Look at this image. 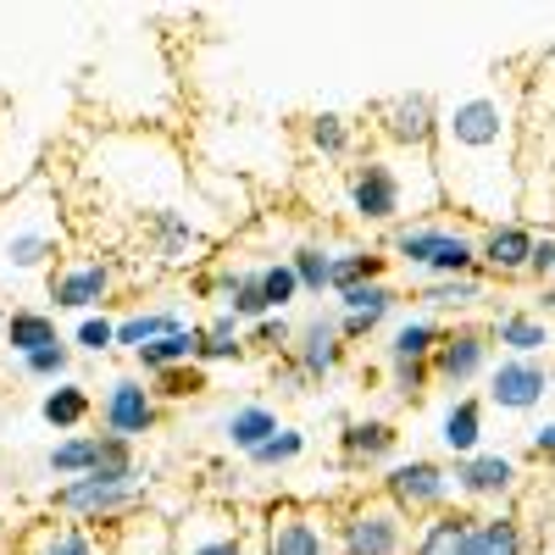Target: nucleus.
<instances>
[{
	"instance_id": "nucleus-19",
	"label": "nucleus",
	"mask_w": 555,
	"mask_h": 555,
	"mask_svg": "<svg viewBox=\"0 0 555 555\" xmlns=\"http://www.w3.org/2000/svg\"><path fill=\"white\" fill-rule=\"evenodd\" d=\"M345 356H350V345L339 339V322L328 317V311H317V317H306L300 328H295V345H289V361L300 366V378L317 389V384H328L339 366H345Z\"/></svg>"
},
{
	"instance_id": "nucleus-42",
	"label": "nucleus",
	"mask_w": 555,
	"mask_h": 555,
	"mask_svg": "<svg viewBox=\"0 0 555 555\" xmlns=\"http://www.w3.org/2000/svg\"><path fill=\"white\" fill-rule=\"evenodd\" d=\"M256 278H261V300H267V311H289V306H300V284H295V272H289L284 256H278V261H261Z\"/></svg>"
},
{
	"instance_id": "nucleus-21",
	"label": "nucleus",
	"mask_w": 555,
	"mask_h": 555,
	"mask_svg": "<svg viewBox=\"0 0 555 555\" xmlns=\"http://www.w3.org/2000/svg\"><path fill=\"white\" fill-rule=\"evenodd\" d=\"M483 434H489V405H483V395H455V400L444 405V416H439V444H444V455H450V461L478 455V450H483Z\"/></svg>"
},
{
	"instance_id": "nucleus-45",
	"label": "nucleus",
	"mask_w": 555,
	"mask_h": 555,
	"mask_svg": "<svg viewBox=\"0 0 555 555\" xmlns=\"http://www.w3.org/2000/svg\"><path fill=\"white\" fill-rule=\"evenodd\" d=\"M528 278L533 284H555V228L533 240V256H528Z\"/></svg>"
},
{
	"instance_id": "nucleus-2",
	"label": "nucleus",
	"mask_w": 555,
	"mask_h": 555,
	"mask_svg": "<svg viewBox=\"0 0 555 555\" xmlns=\"http://www.w3.org/2000/svg\"><path fill=\"white\" fill-rule=\"evenodd\" d=\"M384 256L405 267L411 284H434V278H467L478 272V228L461 222L455 211L411 217L384 234Z\"/></svg>"
},
{
	"instance_id": "nucleus-15",
	"label": "nucleus",
	"mask_w": 555,
	"mask_h": 555,
	"mask_svg": "<svg viewBox=\"0 0 555 555\" xmlns=\"http://www.w3.org/2000/svg\"><path fill=\"white\" fill-rule=\"evenodd\" d=\"M428 366H434L439 389H473V384H483L489 366H494L489 328H478V322H455V328H444V339H439Z\"/></svg>"
},
{
	"instance_id": "nucleus-34",
	"label": "nucleus",
	"mask_w": 555,
	"mask_h": 555,
	"mask_svg": "<svg viewBox=\"0 0 555 555\" xmlns=\"http://www.w3.org/2000/svg\"><path fill=\"white\" fill-rule=\"evenodd\" d=\"M289 272H295V284H300V300H322V295H334V245H322V240H300L289 245Z\"/></svg>"
},
{
	"instance_id": "nucleus-26",
	"label": "nucleus",
	"mask_w": 555,
	"mask_h": 555,
	"mask_svg": "<svg viewBox=\"0 0 555 555\" xmlns=\"http://www.w3.org/2000/svg\"><path fill=\"white\" fill-rule=\"evenodd\" d=\"M0 345H7L17 361L44 350V345H62V328H56V311L51 306H12L7 311V328H0Z\"/></svg>"
},
{
	"instance_id": "nucleus-17",
	"label": "nucleus",
	"mask_w": 555,
	"mask_h": 555,
	"mask_svg": "<svg viewBox=\"0 0 555 555\" xmlns=\"http://www.w3.org/2000/svg\"><path fill=\"white\" fill-rule=\"evenodd\" d=\"M539 228L522 217H505V222H483L478 228V272L489 284H517L528 278V256H533Z\"/></svg>"
},
{
	"instance_id": "nucleus-52",
	"label": "nucleus",
	"mask_w": 555,
	"mask_h": 555,
	"mask_svg": "<svg viewBox=\"0 0 555 555\" xmlns=\"http://www.w3.org/2000/svg\"><path fill=\"white\" fill-rule=\"evenodd\" d=\"M0 328H7V311H0Z\"/></svg>"
},
{
	"instance_id": "nucleus-28",
	"label": "nucleus",
	"mask_w": 555,
	"mask_h": 555,
	"mask_svg": "<svg viewBox=\"0 0 555 555\" xmlns=\"http://www.w3.org/2000/svg\"><path fill=\"white\" fill-rule=\"evenodd\" d=\"M62 256V228H12L7 240H0V261L7 272H44Z\"/></svg>"
},
{
	"instance_id": "nucleus-41",
	"label": "nucleus",
	"mask_w": 555,
	"mask_h": 555,
	"mask_svg": "<svg viewBox=\"0 0 555 555\" xmlns=\"http://www.w3.org/2000/svg\"><path fill=\"white\" fill-rule=\"evenodd\" d=\"M151 389H156L162 405H183V400H201L211 389V373H206L201 361H190V366H172V373L151 378Z\"/></svg>"
},
{
	"instance_id": "nucleus-40",
	"label": "nucleus",
	"mask_w": 555,
	"mask_h": 555,
	"mask_svg": "<svg viewBox=\"0 0 555 555\" xmlns=\"http://www.w3.org/2000/svg\"><path fill=\"white\" fill-rule=\"evenodd\" d=\"M73 339H62V345H44V350H34V356H23L17 361V373L28 378V384H44V389H56V384H67L73 378Z\"/></svg>"
},
{
	"instance_id": "nucleus-47",
	"label": "nucleus",
	"mask_w": 555,
	"mask_h": 555,
	"mask_svg": "<svg viewBox=\"0 0 555 555\" xmlns=\"http://www.w3.org/2000/svg\"><path fill=\"white\" fill-rule=\"evenodd\" d=\"M206 478H211V483H206V494H234V500H240V489H245V483H240V473L228 467V461H211Z\"/></svg>"
},
{
	"instance_id": "nucleus-22",
	"label": "nucleus",
	"mask_w": 555,
	"mask_h": 555,
	"mask_svg": "<svg viewBox=\"0 0 555 555\" xmlns=\"http://www.w3.org/2000/svg\"><path fill=\"white\" fill-rule=\"evenodd\" d=\"M17 555H112V539L95 528H78V522H34Z\"/></svg>"
},
{
	"instance_id": "nucleus-23",
	"label": "nucleus",
	"mask_w": 555,
	"mask_h": 555,
	"mask_svg": "<svg viewBox=\"0 0 555 555\" xmlns=\"http://www.w3.org/2000/svg\"><path fill=\"white\" fill-rule=\"evenodd\" d=\"M278 428H284V416H278L267 400H240L234 411H222V444L234 450V455L261 450Z\"/></svg>"
},
{
	"instance_id": "nucleus-38",
	"label": "nucleus",
	"mask_w": 555,
	"mask_h": 555,
	"mask_svg": "<svg viewBox=\"0 0 555 555\" xmlns=\"http://www.w3.org/2000/svg\"><path fill=\"white\" fill-rule=\"evenodd\" d=\"M245 461H250L256 473H289V467H300V461H306V428L284 423L261 450H250Z\"/></svg>"
},
{
	"instance_id": "nucleus-25",
	"label": "nucleus",
	"mask_w": 555,
	"mask_h": 555,
	"mask_svg": "<svg viewBox=\"0 0 555 555\" xmlns=\"http://www.w3.org/2000/svg\"><path fill=\"white\" fill-rule=\"evenodd\" d=\"M178 328H190V311L183 306H133L117 317V350H145L151 339H167Z\"/></svg>"
},
{
	"instance_id": "nucleus-53",
	"label": "nucleus",
	"mask_w": 555,
	"mask_h": 555,
	"mask_svg": "<svg viewBox=\"0 0 555 555\" xmlns=\"http://www.w3.org/2000/svg\"><path fill=\"white\" fill-rule=\"evenodd\" d=\"M544 555H555V550H544Z\"/></svg>"
},
{
	"instance_id": "nucleus-29",
	"label": "nucleus",
	"mask_w": 555,
	"mask_h": 555,
	"mask_svg": "<svg viewBox=\"0 0 555 555\" xmlns=\"http://www.w3.org/2000/svg\"><path fill=\"white\" fill-rule=\"evenodd\" d=\"M444 339V322L428 317V311H411V317H395V328L384 339V361H434Z\"/></svg>"
},
{
	"instance_id": "nucleus-35",
	"label": "nucleus",
	"mask_w": 555,
	"mask_h": 555,
	"mask_svg": "<svg viewBox=\"0 0 555 555\" xmlns=\"http://www.w3.org/2000/svg\"><path fill=\"white\" fill-rule=\"evenodd\" d=\"M467 533H473V512H439L428 522H416L411 533V555H461L467 550Z\"/></svg>"
},
{
	"instance_id": "nucleus-49",
	"label": "nucleus",
	"mask_w": 555,
	"mask_h": 555,
	"mask_svg": "<svg viewBox=\"0 0 555 555\" xmlns=\"http://www.w3.org/2000/svg\"><path fill=\"white\" fill-rule=\"evenodd\" d=\"M528 444H533V455H539V461H555V416H544V423L528 434Z\"/></svg>"
},
{
	"instance_id": "nucleus-24",
	"label": "nucleus",
	"mask_w": 555,
	"mask_h": 555,
	"mask_svg": "<svg viewBox=\"0 0 555 555\" xmlns=\"http://www.w3.org/2000/svg\"><path fill=\"white\" fill-rule=\"evenodd\" d=\"M489 278L483 272H467V278H434V284H411V300L423 306L428 317H444V311H473L489 300Z\"/></svg>"
},
{
	"instance_id": "nucleus-43",
	"label": "nucleus",
	"mask_w": 555,
	"mask_h": 555,
	"mask_svg": "<svg viewBox=\"0 0 555 555\" xmlns=\"http://www.w3.org/2000/svg\"><path fill=\"white\" fill-rule=\"evenodd\" d=\"M73 350H83V356H112V350H117V317H106V311L78 317V328H73Z\"/></svg>"
},
{
	"instance_id": "nucleus-9",
	"label": "nucleus",
	"mask_w": 555,
	"mask_h": 555,
	"mask_svg": "<svg viewBox=\"0 0 555 555\" xmlns=\"http://www.w3.org/2000/svg\"><path fill=\"white\" fill-rule=\"evenodd\" d=\"M117 278L122 272H117L112 256H73V261L51 267V278H44V300H51V311L95 317L117 295Z\"/></svg>"
},
{
	"instance_id": "nucleus-36",
	"label": "nucleus",
	"mask_w": 555,
	"mask_h": 555,
	"mask_svg": "<svg viewBox=\"0 0 555 555\" xmlns=\"http://www.w3.org/2000/svg\"><path fill=\"white\" fill-rule=\"evenodd\" d=\"M250 361V345H245V328L234 317H206L201 322V366L211 373V366H245Z\"/></svg>"
},
{
	"instance_id": "nucleus-44",
	"label": "nucleus",
	"mask_w": 555,
	"mask_h": 555,
	"mask_svg": "<svg viewBox=\"0 0 555 555\" xmlns=\"http://www.w3.org/2000/svg\"><path fill=\"white\" fill-rule=\"evenodd\" d=\"M384 378L400 400H423L434 389V366L428 361H384Z\"/></svg>"
},
{
	"instance_id": "nucleus-48",
	"label": "nucleus",
	"mask_w": 555,
	"mask_h": 555,
	"mask_svg": "<svg viewBox=\"0 0 555 555\" xmlns=\"http://www.w3.org/2000/svg\"><path fill=\"white\" fill-rule=\"evenodd\" d=\"M190 295L217 306V300H222V267H206V272H195V278H190Z\"/></svg>"
},
{
	"instance_id": "nucleus-13",
	"label": "nucleus",
	"mask_w": 555,
	"mask_h": 555,
	"mask_svg": "<svg viewBox=\"0 0 555 555\" xmlns=\"http://www.w3.org/2000/svg\"><path fill=\"white\" fill-rule=\"evenodd\" d=\"M95 416H101V434L139 444V439H151V434L162 428V400H156L151 378L122 373V378H112L106 395L95 400Z\"/></svg>"
},
{
	"instance_id": "nucleus-6",
	"label": "nucleus",
	"mask_w": 555,
	"mask_h": 555,
	"mask_svg": "<svg viewBox=\"0 0 555 555\" xmlns=\"http://www.w3.org/2000/svg\"><path fill=\"white\" fill-rule=\"evenodd\" d=\"M256 555H339L334 517L306 500H272L256 522Z\"/></svg>"
},
{
	"instance_id": "nucleus-20",
	"label": "nucleus",
	"mask_w": 555,
	"mask_h": 555,
	"mask_svg": "<svg viewBox=\"0 0 555 555\" xmlns=\"http://www.w3.org/2000/svg\"><path fill=\"white\" fill-rule=\"evenodd\" d=\"M489 339L500 356H550L555 350V328L533 311V306H505L489 317Z\"/></svg>"
},
{
	"instance_id": "nucleus-32",
	"label": "nucleus",
	"mask_w": 555,
	"mask_h": 555,
	"mask_svg": "<svg viewBox=\"0 0 555 555\" xmlns=\"http://www.w3.org/2000/svg\"><path fill=\"white\" fill-rule=\"evenodd\" d=\"M300 133H306V151L317 162H356L361 156L356 151V122L345 112H311L300 122Z\"/></svg>"
},
{
	"instance_id": "nucleus-51",
	"label": "nucleus",
	"mask_w": 555,
	"mask_h": 555,
	"mask_svg": "<svg viewBox=\"0 0 555 555\" xmlns=\"http://www.w3.org/2000/svg\"><path fill=\"white\" fill-rule=\"evenodd\" d=\"M7 533H12V522H7V517H0V539H7Z\"/></svg>"
},
{
	"instance_id": "nucleus-7",
	"label": "nucleus",
	"mask_w": 555,
	"mask_h": 555,
	"mask_svg": "<svg viewBox=\"0 0 555 555\" xmlns=\"http://www.w3.org/2000/svg\"><path fill=\"white\" fill-rule=\"evenodd\" d=\"M378 494L395 505L405 522H428V517L450 512L455 483H450L444 461H434V455H400L395 467L378 478Z\"/></svg>"
},
{
	"instance_id": "nucleus-33",
	"label": "nucleus",
	"mask_w": 555,
	"mask_h": 555,
	"mask_svg": "<svg viewBox=\"0 0 555 555\" xmlns=\"http://www.w3.org/2000/svg\"><path fill=\"white\" fill-rule=\"evenodd\" d=\"M190 361H201V322H190V328H178L167 339H151L145 350H133V373L139 378H162V373L190 366Z\"/></svg>"
},
{
	"instance_id": "nucleus-30",
	"label": "nucleus",
	"mask_w": 555,
	"mask_h": 555,
	"mask_svg": "<svg viewBox=\"0 0 555 555\" xmlns=\"http://www.w3.org/2000/svg\"><path fill=\"white\" fill-rule=\"evenodd\" d=\"M39 423L56 428V434H83L89 423H95V395H89L78 378H67V384H56V389H44Z\"/></svg>"
},
{
	"instance_id": "nucleus-5",
	"label": "nucleus",
	"mask_w": 555,
	"mask_h": 555,
	"mask_svg": "<svg viewBox=\"0 0 555 555\" xmlns=\"http://www.w3.org/2000/svg\"><path fill=\"white\" fill-rule=\"evenodd\" d=\"M334 550L339 555H411V522L384 494H356L334 512Z\"/></svg>"
},
{
	"instance_id": "nucleus-12",
	"label": "nucleus",
	"mask_w": 555,
	"mask_h": 555,
	"mask_svg": "<svg viewBox=\"0 0 555 555\" xmlns=\"http://www.w3.org/2000/svg\"><path fill=\"white\" fill-rule=\"evenodd\" d=\"M145 240H151L156 267H167V272H190V267H201V261L211 256V245H217V234L201 222V211H183V206H162V211H151V217H145Z\"/></svg>"
},
{
	"instance_id": "nucleus-46",
	"label": "nucleus",
	"mask_w": 555,
	"mask_h": 555,
	"mask_svg": "<svg viewBox=\"0 0 555 555\" xmlns=\"http://www.w3.org/2000/svg\"><path fill=\"white\" fill-rule=\"evenodd\" d=\"M272 389H278V395H311V384L300 378V366H295L289 356L272 361Z\"/></svg>"
},
{
	"instance_id": "nucleus-4",
	"label": "nucleus",
	"mask_w": 555,
	"mask_h": 555,
	"mask_svg": "<svg viewBox=\"0 0 555 555\" xmlns=\"http://www.w3.org/2000/svg\"><path fill=\"white\" fill-rule=\"evenodd\" d=\"M151 505V478H73V483H56L51 489V512L62 522H78V528H95V533H117L122 522H133L139 512Z\"/></svg>"
},
{
	"instance_id": "nucleus-11",
	"label": "nucleus",
	"mask_w": 555,
	"mask_h": 555,
	"mask_svg": "<svg viewBox=\"0 0 555 555\" xmlns=\"http://www.w3.org/2000/svg\"><path fill=\"white\" fill-rule=\"evenodd\" d=\"M450 483L467 505H489V512H512V500L522 489V461L512 450H478L450 461Z\"/></svg>"
},
{
	"instance_id": "nucleus-39",
	"label": "nucleus",
	"mask_w": 555,
	"mask_h": 555,
	"mask_svg": "<svg viewBox=\"0 0 555 555\" xmlns=\"http://www.w3.org/2000/svg\"><path fill=\"white\" fill-rule=\"evenodd\" d=\"M295 328H300V322L289 311H272V317H261V322H250V328H245V345H250V356L284 361L289 345H295Z\"/></svg>"
},
{
	"instance_id": "nucleus-1",
	"label": "nucleus",
	"mask_w": 555,
	"mask_h": 555,
	"mask_svg": "<svg viewBox=\"0 0 555 555\" xmlns=\"http://www.w3.org/2000/svg\"><path fill=\"white\" fill-rule=\"evenodd\" d=\"M517 139H522L517 83H483V89L455 95L439 117V145H434L444 211H455L461 222L517 217V195H522Z\"/></svg>"
},
{
	"instance_id": "nucleus-50",
	"label": "nucleus",
	"mask_w": 555,
	"mask_h": 555,
	"mask_svg": "<svg viewBox=\"0 0 555 555\" xmlns=\"http://www.w3.org/2000/svg\"><path fill=\"white\" fill-rule=\"evenodd\" d=\"M544 322H550V328H555V284H539V306H533Z\"/></svg>"
},
{
	"instance_id": "nucleus-3",
	"label": "nucleus",
	"mask_w": 555,
	"mask_h": 555,
	"mask_svg": "<svg viewBox=\"0 0 555 555\" xmlns=\"http://www.w3.org/2000/svg\"><path fill=\"white\" fill-rule=\"evenodd\" d=\"M411 162L416 156H400V151H361L345 167V211H350V222L389 234V228H400L411 217H428L423 201L411 195V172H405Z\"/></svg>"
},
{
	"instance_id": "nucleus-8",
	"label": "nucleus",
	"mask_w": 555,
	"mask_h": 555,
	"mask_svg": "<svg viewBox=\"0 0 555 555\" xmlns=\"http://www.w3.org/2000/svg\"><path fill=\"white\" fill-rule=\"evenodd\" d=\"M439 117H444V101L428 95V89H400V95L378 101V112H373L378 139L389 151H400V156H434Z\"/></svg>"
},
{
	"instance_id": "nucleus-16",
	"label": "nucleus",
	"mask_w": 555,
	"mask_h": 555,
	"mask_svg": "<svg viewBox=\"0 0 555 555\" xmlns=\"http://www.w3.org/2000/svg\"><path fill=\"white\" fill-rule=\"evenodd\" d=\"M334 322H339V339L345 345H366L384 334V322L400 317L405 306V289L395 284V278H378V284H356V289H339L334 295Z\"/></svg>"
},
{
	"instance_id": "nucleus-18",
	"label": "nucleus",
	"mask_w": 555,
	"mask_h": 555,
	"mask_svg": "<svg viewBox=\"0 0 555 555\" xmlns=\"http://www.w3.org/2000/svg\"><path fill=\"white\" fill-rule=\"evenodd\" d=\"M400 461V428L389 416H356L339 428V467L345 473H389Z\"/></svg>"
},
{
	"instance_id": "nucleus-31",
	"label": "nucleus",
	"mask_w": 555,
	"mask_h": 555,
	"mask_svg": "<svg viewBox=\"0 0 555 555\" xmlns=\"http://www.w3.org/2000/svg\"><path fill=\"white\" fill-rule=\"evenodd\" d=\"M106 455V434H62L51 450H44V473L56 483H73V478H89L95 473V461Z\"/></svg>"
},
{
	"instance_id": "nucleus-27",
	"label": "nucleus",
	"mask_w": 555,
	"mask_h": 555,
	"mask_svg": "<svg viewBox=\"0 0 555 555\" xmlns=\"http://www.w3.org/2000/svg\"><path fill=\"white\" fill-rule=\"evenodd\" d=\"M461 555H533V539L517 512H489V517H473V533H467Z\"/></svg>"
},
{
	"instance_id": "nucleus-10",
	"label": "nucleus",
	"mask_w": 555,
	"mask_h": 555,
	"mask_svg": "<svg viewBox=\"0 0 555 555\" xmlns=\"http://www.w3.org/2000/svg\"><path fill=\"white\" fill-rule=\"evenodd\" d=\"M483 405L505 411V416H533L550 395H555V373L544 356H494L489 378H483Z\"/></svg>"
},
{
	"instance_id": "nucleus-14",
	"label": "nucleus",
	"mask_w": 555,
	"mask_h": 555,
	"mask_svg": "<svg viewBox=\"0 0 555 555\" xmlns=\"http://www.w3.org/2000/svg\"><path fill=\"white\" fill-rule=\"evenodd\" d=\"M172 555H256V539L228 505H190L172 517Z\"/></svg>"
},
{
	"instance_id": "nucleus-37",
	"label": "nucleus",
	"mask_w": 555,
	"mask_h": 555,
	"mask_svg": "<svg viewBox=\"0 0 555 555\" xmlns=\"http://www.w3.org/2000/svg\"><path fill=\"white\" fill-rule=\"evenodd\" d=\"M389 278V256L378 245H350V250H334V295L339 289H356V284H378Z\"/></svg>"
}]
</instances>
